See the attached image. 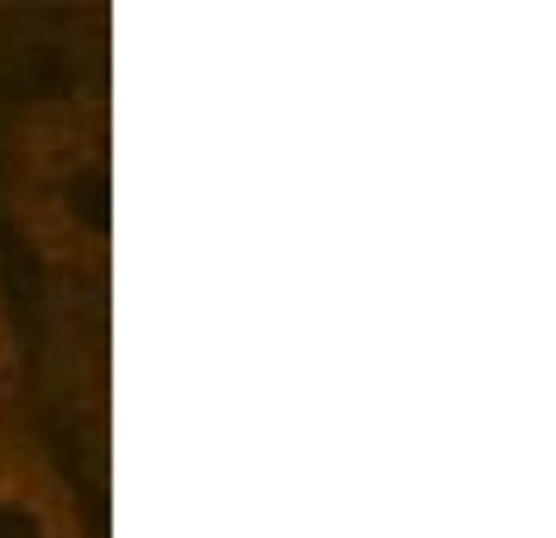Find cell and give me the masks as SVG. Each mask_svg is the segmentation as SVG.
I'll list each match as a JSON object with an SVG mask.
<instances>
[{
  "instance_id": "cell-3",
  "label": "cell",
  "mask_w": 556,
  "mask_h": 538,
  "mask_svg": "<svg viewBox=\"0 0 556 538\" xmlns=\"http://www.w3.org/2000/svg\"><path fill=\"white\" fill-rule=\"evenodd\" d=\"M0 358H26L20 326H13V301H7V283H0Z\"/></svg>"
},
{
  "instance_id": "cell-2",
  "label": "cell",
  "mask_w": 556,
  "mask_h": 538,
  "mask_svg": "<svg viewBox=\"0 0 556 538\" xmlns=\"http://www.w3.org/2000/svg\"><path fill=\"white\" fill-rule=\"evenodd\" d=\"M20 383H26V358H0V433H13V408H20Z\"/></svg>"
},
{
  "instance_id": "cell-1",
  "label": "cell",
  "mask_w": 556,
  "mask_h": 538,
  "mask_svg": "<svg viewBox=\"0 0 556 538\" xmlns=\"http://www.w3.org/2000/svg\"><path fill=\"white\" fill-rule=\"evenodd\" d=\"M0 538H88L56 458L20 426L0 433Z\"/></svg>"
}]
</instances>
